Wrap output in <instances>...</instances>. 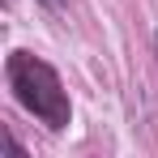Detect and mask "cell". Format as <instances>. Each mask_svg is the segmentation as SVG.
<instances>
[{
    "instance_id": "1",
    "label": "cell",
    "mask_w": 158,
    "mask_h": 158,
    "mask_svg": "<svg viewBox=\"0 0 158 158\" xmlns=\"http://www.w3.org/2000/svg\"><path fill=\"white\" fill-rule=\"evenodd\" d=\"M4 77H9L13 98L26 107L39 124H47L52 132L69 128L73 103H69V94H64L60 73H56L47 60H39V56H30V52H13L9 60H4Z\"/></svg>"
},
{
    "instance_id": "2",
    "label": "cell",
    "mask_w": 158,
    "mask_h": 158,
    "mask_svg": "<svg viewBox=\"0 0 158 158\" xmlns=\"http://www.w3.org/2000/svg\"><path fill=\"white\" fill-rule=\"evenodd\" d=\"M39 4H43V9H52V13H64V9H69V0H39Z\"/></svg>"
},
{
    "instance_id": "3",
    "label": "cell",
    "mask_w": 158,
    "mask_h": 158,
    "mask_svg": "<svg viewBox=\"0 0 158 158\" xmlns=\"http://www.w3.org/2000/svg\"><path fill=\"white\" fill-rule=\"evenodd\" d=\"M154 56H158V30H154Z\"/></svg>"
}]
</instances>
